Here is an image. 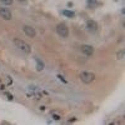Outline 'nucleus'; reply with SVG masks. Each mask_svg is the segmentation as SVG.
<instances>
[{
	"instance_id": "0eeeda50",
	"label": "nucleus",
	"mask_w": 125,
	"mask_h": 125,
	"mask_svg": "<svg viewBox=\"0 0 125 125\" xmlns=\"http://www.w3.org/2000/svg\"><path fill=\"white\" fill-rule=\"evenodd\" d=\"M23 31L24 33L30 38H34L36 34L35 30L30 26H24L23 27Z\"/></svg>"
},
{
	"instance_id": "7ed1b4c3",
	"label": "nucleus",
	"mask_w": 125,
	"mask_h": 125,
	"mask_svg": "<svg viewBox=\"0 0 125 125\" xmlns=\"http://www.w3.org/2000/svg\"><path fill=\"white\" fill-rule=\"evenodd\" d=\"M56 32L59 36L62 38H67L70 33L68 26L63 23H59L56 26Z\"/></svg>"
},
{
	"instance_id": "f03ea898",
	"label": "nucleus",
	"mask_w": 125,
	"mask_h": 125,
	"mask_svg": "<svg viewBox=\"0 0 125 125\" xmlns=\"http://www.w3.org/2000/svg\"><path fill=\"white\" fill-rule=\"evenodd\" d=\"M80 78L83 83L90 84L95 80V75L90 71H83L80 73Z\"/></svg>"
},
{
	"instance_id": "9d476101",
	"label": "nucleus",
	"mask_w": 125,
	"mask_h": 125,
	"mask_svg": "<svg viewBox=\"0 0 125 125\" xmlns=\"http://www.w3.org/2000/svg\"><path fill=\"white\" fill-rule=\"evenodd\" d=\"M44 69V63L41 60H37V64H36V70L38 71H41Z\"/></svg>"
},
{
	"instance_id": "39448f33",
	"label": "nucleus",
	"mask_w": 125,
	"mask_h": 125,
	"mask_svg": "<svg viewBox=\"0 0 125 125\" xmlns=\"http://www.w3.org/2000/svg\"><path fill=\"white\" fill-rule=\"evenodd\" d=\"M86 28L91 33H94L98 28V23L93 20H89L86 21Z\"/></svg>"
},
{
	"instance_id": "9b49d317",
	"label": "nucleus",
	"mask_w": 125,
	"mask_h": 125,
	"mask_svg": "<svg viewBox=\"0 0 125 125\" xmlns=\"http://www.w3.org/2000/svg\"><path fill=\"white\" fill-rule=\"evenodd\" d=\"M0 1L4 5L10 6V5H11L13 4V0H0Z\"/></svg>"
},
{
	"instance_id": "1a4fd4ad",
	"label": "nucleus",
	"mask_w": 125,
	"mask_h": 125,
	"mask_svg": "<svg viewBox=\"0 0 125 125\" xmlns=\"http://www.w3.org/2000/svg\"><path fill=\"white\" fill-rule=\"evenodd\" d=\"M62 14H63V15H64L65 16H66L68 18H73L74 16V15H75L74 11L67 10H63L62 11Z\"/></svg>"
},
{
	"instance_id": "6e6552de",
	"label": "nucleus",
	"mask_w": 125,
	"mask_h": 125,
	"mask_svg": "<svg viewBox=\"0 0 125 125\" xmlns=\"http://www.w3.org/2000/svg\"><path fill=\"white\" fill-rule=\"evenodd\" d=\"M87 4L89 8H94L98 5V1L97 0H88Z\"/></svg>"
},
{
	"instance_id": "423d86ee",
	"label": "nucleus",
	"mask_w": 125,
	"mask_h": 125,
	"mask_svg": "<svg viewBox=\"0 0 125 125\" xmlns=\"http://www.w3.org/2000/svg\"><path fill=\"white\" fill-rule=\"evenodd\" d=\"M81 51L83 53L87 56H91L94 53L93 47L88 44H83L81 47Z\"/></svg>"
},
{
	"instance_id": "f257e3e1",
	"label": "nucleus",
	"mask_w": 125,
	"mask_h": 125,
	"mask_svg": "<svg viewBox=\"0 0 125 125\" xmlns=\"http://www.w3.org/2000/svg\"><path fill=\"white\" fill-rule=\"evenodd\" d=\"M13 43L15 46L26 54H30L31 53V48L28 44L24 40L19 38H14L13 40Z\"/></svg>"
},
{
	"instance_id": "20e7f679",
	"label": "nucleus",
	"mask_w": 125,
	"mask_h": 125,
	"mask_svg": "<svg viewBox=\"0 0 125 125\" xmlns=\"http://www.w3.org/2000/svg\"><path fill=\"white\" fill-rule=\"evenodd\" d=\"M0 16L4 20H11L12 18L11 12L10 10L6 8H0Z\"/></svg>"
}]
</instances>
